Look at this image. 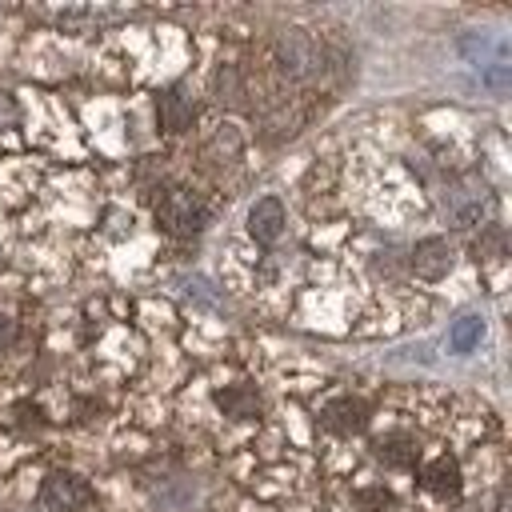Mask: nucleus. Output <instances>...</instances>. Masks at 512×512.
<instances>
[{
	"label": "nucleus",
	"mask_w": 512,
	"mask_h": 512,
	"mask_svg": "<svg viewBox=\"0 0 512 512\" xmlns=\"http://www.w3.org/2000/svg\"><path fill=\"white\" fill-rule=\"evenodd\" d=\"M92 500H96V496H92L88 480L76 476V472H52V476L44 480V488H40V504H44L48 512H88Z\"/></svg>",
	"instance_id": "3"
},
{
	"label": "nucleus",
	"mask_w": 512,
	"mask_h": 512,
	"mask_svg": "<svg viewBox=\"0 0 512 512\" xmlns=\"http://www.w3.org/2000/svg\"><path fill=\"white\" fill-rule=\"evenodd\" d=\"M248 232L260 240V244H272L280 232H284V204L276 196H260L252 208H248Z\"/></svg>",
	"instance_id": "5"
},
{
	"label": "nucleus",
	"mask_w": 512,
	"mask_h": 512,
	"mask_svg": "<svg viewBox=\"0 0 512 512\" xmlns=\"http://www.w3.org/2000/svg\"><path fill=\"white\" fill-rule=\"evenodd\" d=\"M472 332H476V324H464V328L456 332V344H468V340H472Z\"/></svg>",
	"instance_id": "14"
},
{
	"label": "nucleus",
	"mask_w": 512,
	"mask_h": 512,
	"mask_svg": "<svg viewBox=\"0 0 512 512\" xmlns=\"http://www.w3.org/2000/svg\"><path fill=\"white\" fill-rule=\"evenodd\" d=\"M408 264H412L416 276H424V280H440V276L452 268V248H448L444 236H424V240L412 248Z\"/></svg>",
	"instance_id": "4"
},
{
	"label": "nucleus",
	"mask_w": 512,
	"mask_h": 512,
	"mask_svg": "<svg viewBox=\"0 0 512 512\" xmlns=\"http://www.w3.org/2000/svg\"><path fill=\"white\" fill-rule=\"evenodd\" d=\"M192 116H196V104H192L180 88H168V92L156 100V120H160L164 132H184V128L192 124Z\"/></svg>",
	"instance_id": "7"
},
{
	"label": "nucleus",
	"mask_w": 512,
	"mask_h": 512,
	"mask_svg": "<svg viewBox=\"0 0 512 512\" xmlns=\"http://www.w3.org/2000/svg\"><path fill=\"white\" fill-rule=\"evenodd\" d=\"M376 452H380V460L392 464V468H412V464H416V444H412L408 436H388V440L376 444Z\"/></svg>",
	"instance_id": "11"
},
{
	"label": "nucleus",
	"mask_w": 512,
	"mask_h": 512,
	"mask_svg": "<svg viewBox=\"0 0 512 512\" xmlns=\"http://www.w3.org/2000/svg\"><path fill=\"white\" fill-rule=\"evenodd\" d=\"M272 56H276V64H280V72L288 80H312V76H320V40L312 32H304V28L276 32Z\"/></svg>",
	"instance_id": "1"
},
{
	"label": "nucleus",
	"mask_w": 512,
	"mask_h": 512,
	"mask_svg": "<svg viewBox=\"0 0 512 512\" xmlns=\"http://www.w3.org/2000/svg\"><path fill=\"white\" fill-rule=\"evenodd\" d=\"M12 416H16L20 428H44V412H40L36 404H28V400H20V404L12 408Z\"/></svg>",
	"instance_id": "12"
},
{
	"label": "nucleus",
	"mask_w": 512,
	"mask_h": 512,
	"mask_svg": "<svg viewBox=\"0 0 512 512\" xmlns=\"http://www.w3.org/2000/svg\"><path fill=\"white\" fill-rule=\"evenodd\" d=\"M324 424L332 432H340V436H352V432H360L368 424V404L356 400V396H340V400H332L324 408Z\"/></svg>",
	"instance_id": "6"
},
{
	"label": "nucleus",
	"mask_w": 512,
	"mask_h": 512,
	"mask_svg": "<svg viewBox=\"0 0 512 512\" xmlns=\"http://www.w3.org/2000/svg\"><path fill=\"white\" fill-rule=\"evenodd\" d=\"M216 404H220L228 416L248 420V416H256V412H260V392H256L252 384H228V388H220V392H216Z\"/></svg>",
	"instance_id": "8"
},
{
	"label": "nucleus",
	"mask_w": 512,
	"mask_h": 512,
	"mask_svg": "<svg viewBox=\"0 0 512 512\" xmlns=\"http://www.w3.org/2000/svg\"><path fill=\"white\" fill-rule=\"evenodd\" d=\"M156 220L164 232L172 236H196L204 228V204L188 192V188H168L156 200Z\"/></svg>",
	"instance_id": "2"
},
{
	"label": "nucleus",
	"mask_w": 512,
	"mask_h": 512,
	"mask_svg": "<svg viewBox=\"0 0 512 512\" xmlns=\"http://www.w3.org/2000/svg\"><path fill=\"white\" fill-rule=\"evenodd\" d=\"M424 488L436 492V496H456L460 492V464L452 456H436L428 468H424Z\"/></svg>",
	"instance_id": "9"
},
{
	"label": "nucleus",
	"mask_w": 512,
	"mask_h": 512,
	"mask_svg": "<svg viewBox=\"0 0 512 512\" xmlns=\"http://www.w3.org/2000/svg\"><path fill=\"white\" fill-rule=\"evenodd\" d=\"M212 96L220 104H228V108H240L244 104V76H240L236 64H220L212 72Z\"/></svg>",
	"instance_id": "10"
},
{
	"label": "nucleus",
	"mask_w": 512,
	"mask_h": 512,
	"mask_svg": "<svg viewBox=\"0 0 512 512\" xmlns=\"http://www.w3.org/2000/svg\"><path fill=\"white\" fill-rule=\"evenodd\" d=\"M16 340V320H8V316H0V352L8 348Z\"/></svg>",
	"instance_id": "13"
}]
</instances>
